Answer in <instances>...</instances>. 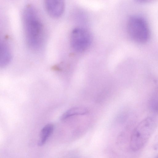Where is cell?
<instances>
[{"label": "cell", "instance_id": "7", "mask_svg": "<svg viewBox=\"0 0 158 158\" xmlns=\"http://www.w3.org/2000/svg\"><path fill=\"white\" fill-rule=\"evenodd\" d=\"M54 129V126L52 124H48L45 125L41 131L38 145L41 146L46 142L52 133Z\"/></svg>", "mask_w": 158, "mask_h": 158}, {"label": "cell", "instance_id": "3", "mask_svg": "<svg viewBox=\"0 0 158 158\" xmlns=\"http://www.w3.org/2000/svg\"><path fill=\"white\" fill-rule=\"evenodd\" d=\"M128 34L135 42L143 43L149 40L150 33L147 23L143 18L133 15L129 19L127 23Z\"/></svg>", "mask_w": 158, "mask_h": 158}, {"label": "cell", "instance_id": "5", "mask_svg": "<svg viewBox=\"0 0 158 158\" xmlns=\"http://www.w3.org/2000/svg\"><path fill=\"white\" fill-rule=\"evenodd\" d=\"M44 4L47 12L53 17H60L63 12L64 4L62 0H47Z\"/></svg>", "mask_w": 158, "mask_h": 158}, {"label": "cell", "instance_id": "4", "mask_svg": "<svg viewBox=\"0 0 158 158\" xmlns=\"http://www.w3.org/2000/svg\"><path fill=\"white\" fill-rule=\"evenodd\" d=\"M92 36L85 28L78 27L72 31L70 37L71 46L75 51L81 52L86 50L92 42Z\"/></svg>", "mask_w": 158, "mask_h": 158}, {"label": "cell", "instance_id": "8", "mask_svg": "<svg viewBox=\"0 0 158 158\" xmlns=\"http://www.w3.org/2000/svg\"><path fill=\"white\" fill-rule=\"evenodd\" d=\"M88 112V110L85 107H73L65 112L60 117V119L64 120L73 115H84L87 114Z\"/></svg>", "mask_w": 158, "mask_h": 158}, {"label": "cell", "instance_id": "6", "mask_svg": "<svg viewBox=\"0 0 158 158\" xmlns=\"http://www.w3.org/2000/svg\"><path fill=\"white\" fill-rule=\"evenodd\" d=\"M0 66L4 67L7 65L11 59V54L9 46L4 41L0 43Z\"/></svg>", "mask_w": 158, "mask_h": 158}, {"label": "cell", "instance_id": "9", "mask_svg": "<svg viewBox=\"0 0 158 158\" xmlns=\"http://www.w3.org/2000/svg\"><path fill=\"white\" fill-rule=\"evenodd\" d=\"M156 158H158V156L156 157Z\"/></svg>", "mask_w": 158, "mask_h": 158}, {"label": "cell", "instance_id": "1", "mask_svg": "<svg viewBox=\"0 0 158 158\" xmlns=\"http://www.w3.org/2000/svg\"><path fill=\"white\" fill-rule=\"evenodd\" d=\"M23 20L28 45L32 49H39L43 41L44 27L37 11L32 5H28L24 8Z\"/></svg>", "mask_w": 158, "mask_h": 158}, {"label": "cell", "instance_id": "2", "mask_svg": "<svg viewBox=\"0 0 158 158\" xmlns=\"http://www.w3.org/2000/svg\"><path fill=\"white\" fill-rule=\"evenodd\" d=\"M154 129L152 120L143 121L134 130L131 136L130 145L131 149L137 151L143 148L150 138Z\"/></svg>", "mask_w": 158, "mask_h": 158}]
</instances>
